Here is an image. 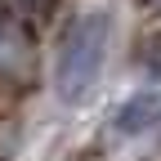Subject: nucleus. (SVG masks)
Instances as JSON below:
<instances>
[{
	"instance_id": "f257e3e1",
	"label": "nucleus",
	"mask_w": 161,
	"mask_h": 161,
	"mask_svg": "<svg viewBox=\"0 0 161 161\" xmlns=\"http://www.w3.org/2000/svg\"><path fill=\"white\" fill-rule=\"evenodd\" d=\"M108 45H112V14L108 9H85L72 18V27L63 31V45L54 58V94L58 103H85L98 85V72L108 63Z\"/></svg>"
},
{
	"instance_id": "f03ea898",
	"label": "nucleus",
	"mask_w": 161,
	"mask_h": 161,
	"mask_svg": "<svg viewBox=\"0 0 161 161\" xmlns=\"http://www.w3.org/2000/svg\"><path fill=\"white\" fill-rule=\"evenodd\" d=\"M152 125H161V90H134L130 98H121L112 112V130L116 134H148Z\"/></svg>"
},
{
	"instance_id": "7ed1b4c3",
	"label": "nucleus",
	"mask_w": 161,
	"mask_h": 161,
	"mask_svg": "<svg viewBox=\"0 0 161 161\" xmlns=\"http://www.w3.org/2000/svg\"><path fill=\"white\" fill-rule=\"evenodd\" d=\"M0 5H5V9H18V14H23V9L31 14V9H45L49 0H0Z\"/></svg>"
},
{
	"instance_id": "20e7f679",
	"label": "nucleus",
	"mask_w": 161,
	"mask_h": 161,
	"mask_svg": "<svg viewBox=\"0 0 161 161\" xmlns=\"http://www.w3.org/2000/svg\"><path fill=\"white\" fill-rule=\"evenodd\" d=\"M148 5H152V9H161V0H148Z\"/></svg>"
}]
</instances>
